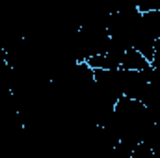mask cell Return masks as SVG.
Returning <instances> with one entry per match:
<instances>
[{
	"label": "cell",
	"instance_id": "6da1fadb",
	"mask_svg": "<svg viewBox=\"0 0 160 158\" xmlns=\"http://www.w3.org/2000/svg\"><path fill=\"white\" fill-rule=\"evenodd\" d=\"M149 65H151V62H149L140 50H136L134 47H128L127 52H125V56H123V60H121L119 69H127V71H142V69H145V67H149Z\"/></svg>",
	"mask_w": 160,
	"mask_h": 158
},
{
	"label": "cell",
	"instance_id": "7a4b0ae2",
	"mask_svg": "<svg viewBox=\"0 0 160 158\" xmlns=\"http://www.w3.org/2000/svg\"><path fill=\"white\" fill-rule=\"evenodd\" d=\"M138 9L145 11H160V0H138Z\"/></svg>",
	"mask_w": 160,
	"mask_h": 158
},
{
	"label": "cell",
	"instance_id": "3957f363",
	"mask_svg": "<svg viewBox=\"0 0 160 158\" xmlns=\"http://www.w3.org/2000/svg\"><path fill=\"white\" fill-rule=\"evenodd\" d=\"M151 65L157 71V75L160 77V37L155 43V50H153V58H151Z\"/></svg>",
	"mask_w": 160,
	"mask_h": 158
}]
</instances>
